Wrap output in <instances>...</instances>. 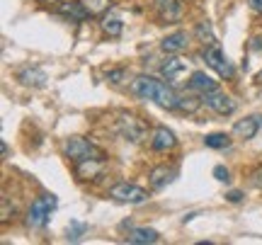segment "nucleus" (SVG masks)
Here are the masks:
<instances>
[{
	"label": "nucleus",
	"instance_id": "nucleus-1",
	"mask_svg": "<svg viewBox=\"0 0 262 245\" xmlns=\"http://www.w3.org/2000/svg\"><path fill=\"white\" fill-rule=\"evenodd\" d=\"M63 155L68 161L73 163H83V161H90V158H107L102 148H97L93 141H88L83 136H71L63 141Z\"/></svg>",
	"mask_w": 262,
	"mask_h": 245
},
{
	"label": "nucleus",
	"instance_id": "nucleus-2",
	"mask_svg": "<svg viewBox=\"0 0 262 245\" xmlns=\"http://www.w3.org/2000/svg\"><path fill=\"white\" fill-rule=\"evenodd\" d=\"M117 133L122 136L124 141L141 143L148 136V124L143 122V119H139L136 114L119 112V117H117Z\"/></svg>",
	"mask_w": 262,
	"mask_h": 245
},
{
	"label": "nucleus",
	"instance_id": "nucleus-3",
	"mask_svg": "<svg viewBox=\"0 0 262 245\" xmlns=\"http://www.w3.org/2000/svg\"><path fill=\"white\" fill-rule=\"evenodd\" d=\"M56 209V197L54 194H49V192H44L41 197L29 207L27 211V226L29 228H44L49 224V216H51V211Z\"/></svg>",
	"mask_w": 262,
	"mask_h": 245
},
{
	"label": "nucleus",
	"instance_id": "nucleus-4",
	"mask_svg": "<svg viewBox=\"0 0 262 245\" xmlns=\"http://www.w3.org/2000/svg\"><path fill=\"white\" fill-rule=\"evenodd\" d=\"M107 197L117 204H143L148 199V189L139 187L134 182H117L114 187H110Z\"/></svg>",
	"mask_w": 262,
	"mask_h": 245
},
{
	"label": "nucleus",
	"instance_id": "nucleus-5",
	"mask_svg": "<svg viewBox=\"0 0 262 245\" xmlns=\"http://www.w3.org/2000/svg\"><path fill=\"white\" fill-rule=\"evenodd\" d=\"M202 58H204L206 66L214 68L216 73H219L221 78H226V80H231V78L235 76L233 63H231V61L224 56V51H221V47H219V44H209V47H204V51H202Z\"/></svg>",
	"mask_w": 262,
	"mask_h": 245
},
{
	"label": "nucleus",
	"instance_id": "nucleus-6",
	"mask_svg": "<svg viewBox=\"0 0 262 245\" xmlns=\"http://www.w3.org/2000/svg\"><path fill=\"white\" fill-rule=\"evenodd\" d=\"M153 8H156V15L160 22L172 25V22H180L185 15V0H156Z\"/></svg>",
	"mask_w": 262,
	"mask_h": 245
},
{
	"label": "nucleus",
	"instance_id": "nucleus-7",
	"mask_svg": "<svg viewBox=\"0 0 262 245\" xmlns=\"http://www.w3.org/2000/svg\"><path fill=\"white\" fill-rule=\"evenodd\" d=\"M204 97V104L211 109V112L221 114V117H228V114L235 112V100L233 97H228L226 93H221V90H214V93H206L202 95Z\"/></svg>",
	"mask_w": 262,
	"mask_h": 245
},
{
	"label": "nucleus",
	"instance_id": "nucleus-8",
	"mask_svg": "<svg viewBox=\"0 0 262 245\" xmlns=\"http://www.w3.org/2000/svg\"><path fill=\"white\" fill-rule=\"evenodd\" d=\"M262 126V114H250V117H245V119H238L233 124V136L235 139H241V141H250L257 136Z\"/></svg>",
	"mask_w": 262,
	"mask_h": 245
},
{
	"label": "nucleus",
	"instance_id": "nucleus-9",
	"mask_svg": "<svg viewBox=\"0 0 262 245\" xmlns=\"http://www.w3.org/2000/svg\"><path fill=\"white\" fill-rule=\"evenodd\" d=\"M160 80H156L153 76H139L131 80V93L136 95L139 100H153L158 93Z\"/></svg>",
	"mask_w": 262,
	"mask_h": 245
},
{
	"label": "nucleus",
	"instance_id": "nucleus-10",
	"mask_svg": "<svg viewBox=\"0 0 262 245\" xmlns=\"http://www.w3.org/2000/svg\"><path fill=\"white\" fill-rule=\"evenodd\" d=\"M178 146V139H175V133L170 131L168 126H156V131L150 136V148L158 153H165V151H172Z\"/></svg>",
	"mask_w": 262,
	"mask_h": 245
},
{
	"label": "nucleus",
	"instance_id": "nucleus-11",
	"mask_svg": "<svg viewBox=\"0 0 262 245\" xmlns=\"http://www.w3.org/2000/svg\"><path fill=\"white\" fill-rule=\"evenodd\" d=\"M104 172V161L102 158H90V161L75 163V175L83 182H90V180H97Z\"/></svg>",
	"mask_w": 262,
	"mask_h": 245
},
{
	"label": "nucleus",
	"instance_id": "nucleus-12",
	"mask_svg": "<svg viewBox=\"0 0 262 245\" xmlns=\"http://www.w3.org/2000/svg\"><path fill=\"white\" fill-rule=\"evenodd\" d=\"M187 71V63L182 61V58H178L175 54H168V58L160 63V76L165 78V80H170V83H175V80H180V76Z\"/></svg>",
	"mask_w": 262,
	"mask_h": 245
},
{
	"label": "nucleus",
	"instance_id": "nucleus-13",
	"mask_svg": "<svg viewBox=\"0 0 262 245\" xmlns=\"http://www.w3.org/2000/svg\"><path fill=\"white\" fill-rule=\"evenodd\" d=\"M17 80L22 85H25V87H44V85H47V73H44V71H41V68H22V71H17Z\"/></svg>",
	"mask_w": 262,
	"mask_h": 245
},
{
	"label": "nucleus",
	"instance_id": "nucleus-14",
	"mask_svg": "<svg viewBox=\"0 0 262 245\" xmlns=\"http://www.w3.org/2000/svg\"><path fill=\"white\" fill-rule=\"evenodd\" d=\"M187 44H189L187 32H175V34H168L160 41V51L163 54H180V51L187 49Z\"/></svg>",
	"mask_w": 262,
	"mask_h": 245
},
{
	"label": "nucleus",
	"instance_id": "nucleus-15",
	"mask_svg": "<svg viewBox=\"0 0 262 245\" xmlns=\"http://www.w3.org/2000/svg\"><path fill=\"white\" fill-rule=\"evenodd\" d=\"M178 175V170L175 168H168V165H158V168H153L148 172V185L153 189H163L168 182H172V177Z\"/></svg>",
	"mask_w": 262,
	"mask_h": 245
},
{
	"label": "nucleus",
	"instance_id": "nucleus-16",
	"mask_svg": "<svg viewBox=\"0 0 262 245\" xmlns=\"http://www.w3.org/2000/svg\"><path fill=\"white\" fill-rule=\"evenodd\" d=\"M178 100H180V95L175 93L168 83H160L158 93L153 97V102L158 104V107H163V109H178Z\"/></svg>",
	"mask_w": 262,
	"mask_h": 245
},
{
	"label": "nucleus",
	"instance_id": "nucleus-17",
	"mask_svg": "<svg viewBox=\"0 0 262 245\" xmlns=\"http://www.w3.org/2000/svg\"><path fill=\"white\" fill-rule=\"evenodd\" d=\"M189 90H194V93H199V95H206V93L219 90V85H216V80L211 76H206L204 71H196V73H192V78H189Z\"/></svg>",
	"mask_w": 262,
	"mask_h": 245
},
{
	"label": "nucleus",
	"instance_id": "nucleus-18",
	"mask_svg": "<svg viewBox=\"0 0 262 245\" xmlns=\"http://www.w3.org/2000/svg\"><path fill=\"white\" fill-rule=\"evenodd\" d=\"M126 240L134 245H150V243H158L160 233L153 231V228H131L126 233Z\"/></svg>",
	"mask_w": 262,
	"mask_h": 245
},
{
	"label": "nucleus",
	"instance_id": "nucleus-19",
	"mask_svg": "<svg viewBox=\"0 0 262 245\" xmlns=\"http://www.w3.org/2000/svg\"><path fill=\"white\" fill-rule=\"evenodd\" d=\"M58 12H61L63 17H68L71 22H85V19L90 17L80 0H75V3H61V5H58Z\"/></svg>",
	"mask_w": 262,
	"mask_h": 245
},
{
	"label": "nucleus",
	"instance_id": "nucleus-20",
	"mask_svg": "<svg viewBox=\"0 0 262 245\" xmlns=\"http://www.w3.org/2000/svg\"><path fill=\"white\" fill-rule=\"evenodd\" d=\"M202 104H204V97H196L194 90H192V93H187V95H180L178 109L180 112H185V114H194Z\"/></svg>",
	"mask_w": 262,
	"mask_h": 245
},
{
	"label": "nucleus",
	"instance_id": "nucleus-21",
	"mask_svg": "<svg viewBox=\"0 0 262 245\" xmlns=\"http://www.w3.org/2000/svg\"><path fill=\"white\" fill-rule=\"evenodd\" d=\"M100 25H102V32H104V34H110V37H114V39L119 37V34H122V29H124L122 19L114 17V15H104Z\"/></svg>",
	"mask_w": 262,
	"mask_h": 245
},
{
	"label": "nucleus",
	"instance_id": "nucleus-22",
	"mask_svg": "<svg viewBox=\"0 0 262 245\" xmlns=\"http://www.w3.org/2000/svg\"><path fill=\"white\" fill-rule=\"evenodd\" d=\"M204 146L206 148H216V151L228 148V146H231V136H228V133H206Z\"/></svg>",
	"mask_w": 262,
	"mask_h": 245
},
{
	"label": "nucleus",
	"instance_id": "nucleus-23",
	"mask_svg": "<svg viewBox=\"0 0 262 245\" xmlns=\"http://www.w3.org/2000/svg\"><path fill=\"white\" fill-rule=\"evenodd\" d=\"M83 3V8L88 10V15L95 17V15H104L110 5H112V0H80Z\"/></svg>",
	"mask_w": 262,
	"mask_h": 245
},
{
	"label": "nucleus",
	"instance_id": "nucleus-24",
	"mask_svg": "<svg viewBox=\"0 0 262 245\" xmlns=\"http://www.w3.org/2000/svg\"><path fill=\"white\" fill-rule=\"evenodd\" d=\"M194 34H196V39H199L204 47L216 44V37H214V32H211V25H209V22H199V25L194 27Z\"/></svg>",
	"mask_w": 262,
	"mask_h": 245
},
{
	"label": "nucleus",
	"instance_id": "nucleus-25",
	"mask_svg": "<svg viewBox=\"0 0 262 245\" xmlns=\"http://www.w3.org/2000/svg\"><path fill=\"white\" fill-rule=\"evenodd\" d=\"M85 231H88L85 224H80V221H71L68 228H66V236H68V240H80V238L85 236Z\"/></svg>",
	"mask_w": 262,
	"mask_h": 245
},
{
	"label": "nucleus",
	"instance_id": "nucleus-26",
	"mask_svg": "<svg viewBox=\"0 0 262 245\" xmlns=\"http://www.w3.org/2000/svg\"><path fill=\"white\" fill-rule=\"evenodd\" d=\"M124 80H126V68H112V71H107V83L122 85Z\"/></svg>",
	"mask_w": 262,
	"mask_h": 245
},
{
	"label": "nucleus",
	"instance_id": "nucleus-27",
	"mask_svg": "<svg viewBox=\"0 0 262 245\" xmlns=\"http://www.w3.org/2000/svg\"><path fill=\"white\" fill-rule=\"evenodd\" d=\"M12 214H15V207H10V199L3 197L0 199V221H3V224H8Z\"/></svg>",
	"mask_w": 262,
	"mask_h": 245
},
{
	"label": "nucleus",
	"instance_id": "nucleus-28",
	"mask_svg": "<svg viewBox=\"0 0 262 245\" xmlns=\"http://www.w3.org/2000/svg\"><path fill=\"white\" fill-rule=\"evenodd\" d=\"M214 177L219 180V182H228V180H231V172H228V168H224V165H216Z\"/></svg>",
	"mask_w": 262,
	"mask_h": 245
},
{
	"label": "nucleus",
	"instance_id": "nucleus-29",
	"mask_svg": "<svg viewBox=\"0 0 262 245\" xmlns=\"http://www.w3.org/2000/svg\"><path fill=\"white\" fill-rule=\"evenodd\" d=\"M226 199H228L231 204H238V202H243V192L233 189V192H228V194H226Z\"/></svg>",
	"mask_w": 262,
	"mask_h": 245
},
{
	"label": "nucleus",
	"instance_id": "nucleus-30",
	"mask_svg": "<svg viewBox=\"0 0 262 245\" xmlns=\"http://www.w3.org/2000/svg\"><path fill=\"white\" fill-rule=\"evenodd\" d=\"M248 5H250V10H253V12L262 15V0H248Z\"/></svg>",
	"mask_w": 262,
	"mask_h": 245
},
{
	"label": "nucleus",
	"instance_id": "nucleus-31",
	"mask_svg": "<svg viewBox=\"0 0 262 245\" xmlns=\"http://www.w3.org/2000/svg\"><path fill=\"white\" fill-rule=\"evenodd\" d=\"M250 49H253V51H260V49H262V39L255 37L253 41H250Z\"/></svg>",
	"mask_w": 262,
	"mask_h": 245
},
{
	"label": "nucleus",
	"instance_id": "nucleus-32",
	"mask_svg": "<svg viewBox=\"0 0 262 245\" xmlns=\"http://www.w3.org/2000/svg\"><path fill=\"white\" fill-rule=\"evenodd\" d=\"M0 153H3V158H8L10 155V148H8V143L5 141H0Z\"/></svg>",
	"mask_w": 262,
	"mask_h": 245
},
{
	"label": "nucleus",
	"instance_id": "nucleus-33",
	"mask_svg": "<svg viewBox=\"0 0 262 245\" xmlns=\"http://www.w3.org/2000/svg\"><path fill=\"white\" fill-rule=\"evenodd\" d=\"M255 185H257V187H262V170L260 172H257V175H255V180H253Z\"/></svg>",
	"mask_w": 262,
	"mask_h": 245
},
{
	"label": "nucleus",
	"instance_id": "nucleus-34",
	"mask_svg": "<svg viewBox=\"0 0 262 245\" xmlns=\"http://www.w3.org/2000/svg\"><path fill=\"white\" fill-rule=\"evenodd\" d=\"M255 83H257V85H262V71H260V73H257V76H255Z\"/></svg>",
	"mask_w": 262,
	"mask_h": 245
},
{
	"label": "nucleus",
	"instance_id": "nucleus-35",
	"mask_svg": "<svg viewBox=\"0 0 262 245\" xmlns=\"http://www.w3.org/2000/svg\"><path fill=\"white\" fill-rule=\"evenodd\" d=\"M44 3H49V0H44Z\"/></svg>",
	"mask_w": 262,
	"mask_h": 245
}]
</instances>
